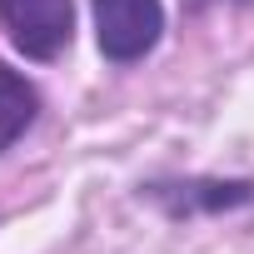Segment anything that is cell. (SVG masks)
Returning <instances> with one entry per match:
<instances>
[{
  "instance_id": "cell-3",
  "label": "cell",
  "mask_w": 254,
  "mask_h": 254,
  "mask_svg": "<svg viewBox=\"0 0 254 254\" xmlns=\"http://www.w3.org/2000/svg\"><path fill=\"white\" fill-rule=\"evenodd\" d=\"M140 199H150L165 219H199V214H224L239 204H254L249 180H150L140 185Z\"/></svg>"
},
{
  "instance_id": "cell-4",
  "label": "cell",
  "mask_w": 254,
  "mask_h": 254,
  "mask_svg": "<svg viewBox=\"0 0 254 254\" xmlns=\"http://www.w3.org/2000/svg\"><path fill=\"white\" fill-rule=\"evenodd\" d=\"M35 115H40V90L20 70L0 65V155L35 125Z\"/></svg>"
},
{
  "instance_id": "cell-2",
  "label": "cell",
  "mask_w": 254,
  "mask_h": 254,
  "mask_svg": "<svg viewBox=\"0 0 254 254\" xmlns=\"http://www.w3.org/2000/svg\"><path fill=\"white\" fill-rule=\"evenodd\" d=\"M0 30L25 60L50 65L75 40V0H0Z\"/></svg>"
},
{
  "instance_id": "cell-1",
  "label": "cell",
  "mask_w": 254,
  "mask_h": 254,
  "mask_svg": "<svg viewBox=\"0 0 254 254\" xmlns=\"http://www.w3.org/2000/svg\"><path fill=\"white\" fill-rule=\"evenodd\" d=\"M95 40L110 65H140L165 40V0H90Z\"/></svg>"
}]
</instances>
